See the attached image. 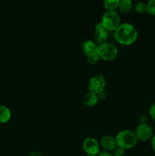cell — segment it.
Returning a JSON list of instances; mask_svg holds the SVG:
<instances>
[{
  "instance_id": "1",
  "label": "cell",
  "mask_w": 155,
  "mask_h": 156,
  "mask_svg": "<svg viewBox=\"0 0 155 156\" xmlns=\"http://www.w3.org/2000/svg\"><path fill=\"white\" fill-rule=\"evenodd\" d=\"M115 37L119 43L123 45L133 44L138 37V30L130 23H122L115 30Z\"/></svg>"
},
{
  "instance_id": "2",
  "label": "cell",
  "mask_w": 155,
  "mask_h": 156,
  "mask_svg": "<svg viewBox=\"0 0 155 156\" xmlns=\"http://www.w3.org/2000/svg\"><path fill=\"white\" fill-rule=\"evenodd\" d=\"M115 138L116 140L117 146L125 149L134 147L137 144L138 140L135 133L129 129L121 130L117 133Z\"/></svg>"
},
{
  "instance_id": "3",
  "label": "cell",
  "mask_w": 155,
  "mask_h": 156,
  "mask_svg": "<svg viewBox=\"0 0 155 156\" xmlns=\"http://www.w3.org/2000/svg\"><path fill=\"white\" fill-rule=\"evenodd\" d=\"M101 22L107 30H115L121 24V17L115 10H107L102 16Z\"/></svg>"
},
{
  "instance_id": "4",
  "label": "cell",
  "mask_w": 155,
  "mask_h": 156,
  "mask_svg": "<svg viewBox=\"0 0 155 156\" xmlns=\"http://www.w3.org/2000/svg\"><path fill=\"white\" fill-rule=\"evenodd\" d=\"M97 52L100 59L104 60H112L116 57L118 54V50L116 47L113 44L109 42L98 44Z\"/></svg>"
},
{
  "instance_id": "5",
  "label": "cell",
  "mask_w": 155,
  "mask_h": 156,
  "mask_svg": "<svg viewBox=\"0 0 155 156\" xmlns=\"http://www.w3.org/2000/svg\"><path fill=\"white\" fill-rule=\"evenodd\" d=\"M106 79L102 75L97 74L93 76L88 82V88L90 91L97 94L99 91L105 88Z\"/></svg>"
},
{
  "instance_id": "6",
  "label": "cell",
  "mask_w": 155,
  "mask_h": 156,
  "mask_svg": "<svg viewBox=\"0 0 155 156\" xmlns=\"http://www.w3.org/2000/svg\"><path fill=\"white\" fill-rule=\"evenodd\" d=\"M138 140L142 142H146L152 139L153 136V129L147 123L145 124H139L136 127L135 132Z\"/></svg>"
},
{
  "instance_id": "7",
  "label": "cell",
  "mask_w": 155,
  "mask_h": 156,
  "mask_svg": "<svg viewBox=\"0 0 155 156\" xmlns=\"http://www.w3.org/2000/svg\"><path fill=\"white\" fill-rule=\"evenodd\" d=\"M83 149L88 155H97L100 152V144L96 139L93 137H87L82 143Z\"/></svg>"
},
{
  "instance_id": "8",
  "label": "cell",
  "mask_w": 155,
  "mask_h": 156,
  "mask_svg": "<svg viewBox=\"0 0 155 156\" xmlns=\"http://www.w3.org/2000/svg\"><path fill=\"white\" fill-rule=\"evenodd\" d=\"M108 37L107 30L104 27L102 22H99L95 26V32H94V39L97 44H100L106 42Z\"/></svg>"
},
{
  "instance_id": "9",
  "label": "cell",
  "mask_w": 155,
  "mask_h": 156,
  "mask_svg": "<svg viewBox=\"0 0 155 156\" xmlns=\"http://www.w3.org/2000/svg\"><path fill=\"white\" fill-rule=\"evenodd\" d=\"M100 145L106 151L114 150L117 146L115 137L110 135H104L100 139Z\"/></svg>"
},
{
  "instance_id": "10",
  "label": "cell",
  "mask_w": 155,
  "mask_h": 156,
  "mask_svg": "<svg viewBox=\"0 0 155 156\" xmlns=\"http://www.w3.org/2000/svg\"><path fill=\"white\" fill-rule=\"evenodd\" d=\"M97 44L92 40H87L82 44V50L87 55L92 54L97 52Z\"/></svg>"
},
{
  "instance_id": "11",
  "label": "cell",
  "mask_w": 155,
  "mask_h": 156,
  "mask_svg": "<svg viewBox=\"0 0 155 156\" xmlns=\"http://www.w3.org/2000/svg\"><path fill=\"white\" fill-rule=\"evenodd\" d=\"M97 101H98V97L95 93L89 91L84 95L83 103L86 107L91 108L94 106L97 103Z\"/></svg>"
},
{
  "instance_id": "12",
  "label": "cell",
  "mask_w": 155,
  "mask_h": 156,
  "mask_svg": "<svg viewBox=\"0 0 155 156\" xmlns=\"http://www.w3.org/2000/svg\"><path fill=\"white\" fill-rule=\"evenodd\" d=\"M12 116L10 109L5 105H0V123H5L9 121Z\"/></svg>"
},
{
  "instance_id": "13",
  "label": "cell",
  "mask_w": 155,
  "mask_h": 156,
  "mask_svg": "<svg viewBox=\"0 0 155 156\" xmlns=\"http://www.w3.org/2000/svg\"><path fill=\"white\" fill-rule=\"evenodd\" d=\"M133 7V2L131 0H121L119 5V9L122 13H128L132 10Z\"/></svg>"
},
{
  "instance_id": "14",
  "label": "cell",
  "mask_w": 155,
  "mask_h": 156,
  "mask_svg": "<svg viewBox=\"0 0 155 156\" xmlns=\"http://www.w3.org/2000/svg\"><path fill=\"white\" fill-rule=\"evenodd\" d=\"M119 0H104L103 5L107 10H115L119 8Z\"/></svg>"
},
{
  "instance_id": "15",
  "label": "cell",
  "mask_w": 155,
  "mask_h": 156,
  "mask_svg": "<svg viewBox=\"0 0 155 156\" xmlns=\"http://www.w3.org/2000/svg\"><path fill=\"white\" fill-rule=\"evenodd\" d=\"M100 57L98 55V53H97V52L92 53V54L87 55V61L91 64L97 63V62L100 60Z\"/></svg>"
},
{
  "instance_id": "16",
  "label": "cell",
  "mask_w": 155,
  "mask_h": 156,
  "mask_svg": "<svg viewBox=\"0 0 155 156\" xmlns=\"http://www.w3.org/2000/svg\"><path fill=\"white\" fill-rule=\"evenodd\" d=\"M135 10L136 11V12L140 14L146 12H147V5H146V3L143 2H139L136 3V5L135 6Z\"/></svg>"
},
{
  "instance_id": "17",
  "label": "cell",
  "mask_w": 155,
  "mask_h": 156,
  "mask_svg": "<svg viewBox=\"0 0 155 156\" xmlns=\"http://www.w3.org/2000/svg\"><path fill=\"white\" fill-rule=\"evenodd\" d=\"M147 5V12L150 15H155V0H150L146 4Z\"/></svg>"
},
{
  "instance_id": "18",
  "label": "cell",
  "mask_w": 155,
  "mask_h": 156,
  "mask_svg": "<svg viewBox=\"0 0 155 156\" xmlns=\"http://www.w3.org/2000/svg\"><path fill=\"white\" fill-rule=\"evenodd\" d=\"M125 154V149L117 146L114 149V155L115 156H123Z\"/></svg>"
},
{
  "instance_id": "19",
  "label": "cell",
  "mask_w": 155,
  "mask_h": 156,
  "mask_svg": "<svg viewBox=\"0 0 155 156\" xmlns=\"http://www.w3.org/2000/svg\"><path fill=\"white\" fill-rule=\"evenodd\" d=\"M149 115L150 116L151 119L155 121V103L152 104L149 108Z\"/></svg>"
},
{
  "instance_id": "20",
  "label": "cell",
  "mask_w": 155,
  "mask_h": 156,
  "mask_svg": "<svg viewBox=\"0 0 155 156\" xmlns=\"http://www.w3.org/2000/svg\"><path fill=\"white\" fill-rule=\"evenodd\" d=\"M97 97H98V99H105L107 96V91H106V89H103L102 91H99L97 94Z\"/></svg>"
},
{
  "instance_id": "21",
  "label": "cell",
  "mask_w": 155,
  "mask_h": 156,
  "mask_svg": "<svg viewBox=\"0 0 155 156\" xmlns=\"http://www.w3.org/2000/svg\"><path fill=\"white\" fill-rule=\"evenodd\" d=\"M138 121H139L140 124H145L147 122V116L144 114H141L139 117H138Z\"/></svg>"
},
{
  "instance_id": "22",
  "label": "cell",
  "mask_w": 155,
  "mask_h": 156,
  "mask_svg": "<svg viewBox=\"0 0 155 156\" xmlns=\"http://www.w3.org/2000/svg\"><path fill=\"white\" fill-rule=\"evenodd\" d=\"M97 156H112V155L110 154V152H109V151L103 150L101 152H99Z\"/></svg>"
},
{
  "instance_id": "23",
  "label": "cell",
  "mask_w": 155,
  "mask_h": 156,
  "mask_svg": "<svg viewBox=\"0 0 155 156\" xmlns=\"http://www.w3.org/2000/svg\"><path fill=\"white\" fill-rule=\"evenodd\" d=\"M29 156H43V155L41 154V152H38V151H33L29 155Z\"/></svg>"
},
{
  "instance_id": "24",
  "label": "cell",
  "mask_w": 155,
  "mask_h": 156,
  "mask_svg": "<svg viewBox=\"0 0 155 156\" xmlns=\"http://www.w3.org/2000/svg\"><path fill=\"white\" fill-rule=\"evenodd\" d=\"M151 146H152V149L155 151V134L153 136L151 139Z\"/></svg>"
},
{
  "instance_id": "25",
  "label": "cell",
  "mask_w": 155,
  "mask_h": 156,
  "mask_svg": "<svg viewBox=\"0 0 155 156\" xmlns=\"http://www.w3.org/2000/svg\"><path fill=\"white\" fill-rule=\"evenodd\" d=\"M86 156H97V155H86Z\"/></svg>"
},
{
  "instance_id": "26",
  "label": "cell",
  "mask_w": 155,
  "mask_h": 156,
  "mask_svg": "<svg viewBox=\"0 0 155 156\" xmlns=\"http://www.w3.org/2000/svg\"><path fill=\"white\" fill-rule=\"evenodd\" d=\"M112 156H115V155H112Z\"/></svg>"
}]
</instances>
